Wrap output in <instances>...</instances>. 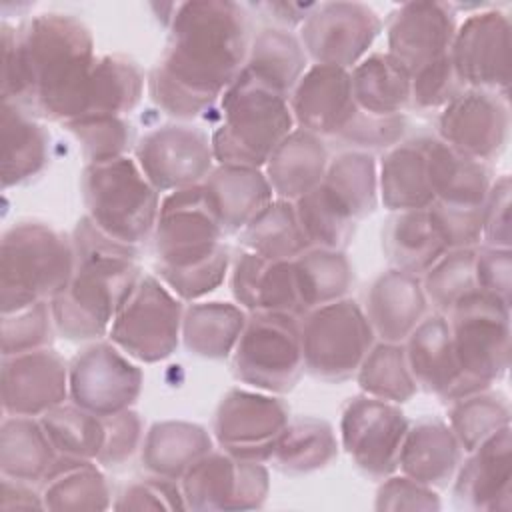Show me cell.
Wrapping results in <instances>:
<instances>
[{"instance_id":"1","label":"cell","mask_w":512,"mask_h":512,"mask_svg":"<svg viewBox=\"0 0 512 512\" xmlns=\"http://www.w3.org/2000/svg\"><path fill=\"white\" fill-rule=\"evenodd\" d=\"M252 36L246 10L228 0L174 6L168 42L148 78L150 98L166 114L190 120L208 110L246 66Z\"/></svg>"},{"instance_id":"2","label":"cell","mask_w":512,"mask_h":512,"mask_svg":"<svg viewBox=\"0 0 512 512\" xmlns=\"http://www.w3.org/2000/svg\"><path fill=\"white\" fill-rule=\"evenodd\" d=\"M96 60L90 28L72 14L44 12L20 28L2 22V100L68 124L86 110Z\"/></svg>"},{"instance_id":"3","label":"cell","mask_w":512,"mask_h":512,"mask_svg":"<svg viewBox=\"0 0 512 512\" xmlns=\"http://www.w3.org/2000/svg\"><path fill=\"white\" fill-rule=\"evenodd\" d=\"M152 236L158 278L180 300L196 302L224 282L230 250L202 184L168 192L160 200Z\"/></svg>"},{"instance_id":"4","label":"cell","mask_w":512,"mask_h":512,"mask_svg":"<svg viewBox=\"0 0 512 512\" xmlns=\"http://www.w3.org/2000/svg\"><path fill=\"white\" fill-rule=\"evenodd\" d=\"M220 124L210 136L218 164L264 168L294 130L288 96L242 70L220 96Z\"/></svg>"},{"instance_id":"5","label":"cell","mask_w":512,"mask_h":512,"mask_svg":"<svg viewBox=\"0 0 512 512\" xmlns=\"http://www.w3.org/2000/svg\"><path fill=\"white\" fill-rule=\"evenodd\" d=\"M74 266L72 238L36 220L10 226L0 246L2 314L50 302L72 278Z\"/></svg>"},{"instance_id":"6","label":"cell","mask_w":512,"mask_h":512,"mask_svg":"<svg viewBox=\"0 0 512 512\" xmlns=\"http://www.w3.org/2000/svg\"><path fill=\"white\" fill-rule=\"evenodd\" d=\"M74 258L72 278L50 300L54 328L74 342L102 338L134 292L140 268L134 256Z\"/></svg>"},{"instance_id":"7","label":"cell","mask_w":512,"mask_h":512,"mask_svg":"<svg viewBox=\"0 0 512 512\" xmlns=\"http://www.w3.org/2000/svg\"><path fill=\"white\" fill-rule=\"evenodd\" d=\"M86 216L110 238L138 246L156 226L160 192L130 156L86 164L80 176Z\"/></svg>"},{"instance_id":"8","label":"cell","mask_w":512,"mask_h":512,"mask_svg":"<svg viewBox=\"0 0 512 512\" xmlns=\"http://www.w3.org/2000/svg\"><path fill=\"white\" fill-rule=\"evenodd\" d=\"M232 372L236 380L260 392H290L304 372L300 318L284 312H248L232 352Z\"/></svg>"},{"instance_id":"9","label":"cell","mask_w":512,"mask_h":512,"mask_svg":"<svg viewBox=\"0 0 512 512\" xmlns=\"http://www.w3.org/2000/svg\"><path fill=\"white\" fill-rule=\"evenodd\" d=\"M374 338L364 310L350 298L312 308L300 318L304 370L324 382L348 380L358 372Z\"/></svg>"},{"instance_id":"10","label":"cell","mask_w":512,"mask_h":512,"mask_svg":"<svg viewBox=\"0 0 512 512\" xmlns=\"http://www.w3.org/2000/svg\"><path fill=\"white\" fill-rule=\"evenodd\" d=\"M182 300L156 276L142 274L108 338L132 360L154 364L172 356L182 338Z\"/></svg>"},{"instance_id":"11","label":"cell","mask_w":512,"mask_h":512,"mask_svg":"<svg viewBox=\"0 0 512 512\" xmlns=\"http://www.w3.org/2000/svg\"><path fill=\"white\" fill-rule=\"evenodd\" d=\"M448 324L462 374L480 388L500 380L510 364V308L482 294L464 296L450 312Z\"/></svg>"},{"instance_id":"12","label":"cell","mask_w":512,"mask_h":512,"mask_svg":"<svg viewBox=\"0 0 512 512\" xmlns=\"http://www.w3.org/2000/svg\"><path fill=\"white\" fill-rule=\"evenodd\" d=\"M288 422L290 410L274 394L232 388L216 408L212 432L220 450L230 456L268 462Z\"/></svg>"},{"instance_id":"13","label":"cell","mask_w":512,"mask_h":512,"mask_svg":"<svg viewBox=\"0 0 512 512\" xmlns=\"http://www.w3.org/2000/svg\"><path fill=\"white\" fill-rule=\"evenodd\" d=\"M408 420L398 404L360 394L342 408L340 442L356 468L374 480L398 470Z\"/></svg>"},{"instance_id":"14","label":"cell","mask_w":512,"mask_h":512,"mask_svg":"<svg viewBox=\"0 0 512 512\" xmlns=\"http://www.w3.org/2000/svg\"><path fill=\"white\" fill-rule=\"evenodd\" d=\"M382 30L380 16L362 2L316 4L300 24V44L314 64L350 70L368 56Z\"/></svg>"},{"instance_id":"15","label":"cell","mask_w":512,"mask_h":512,"mask_svg":"<svg viewBox=\"0 0 512 512\" xmlns=\"http://www.w3.org/2000/svg\"><path fill=\"white\" fill-rule=\"evenodd\" d=\"M180 488L192 510H250L264 504L270 480L264 462L210 450L180 478Z\"/></svg>"},{"instance_id":"16","label":"cell","mask_w":512,"mask_h":512,"mask_svg":"<svg viewBox=\"0 0 512 512\" xmlns=\"http://www.w3.org/2000/svg\"><path fill=\"white\" fill-rule=\"evenodd\" d=\"M134 160L158 192L202 184L216 162L208 134L188 124L150 130L138 140Z\"/></svg>"},{"instance_id":"17","label":"cell","mask_w":512,"mask_h":512,"mask_svg":"<svg viewBox=\"0 0 512 512\" xmlns=\"http://www.w3.org/2000/svg\"><path fill=\"white\" fill-rule=\"evenodd\" d=\"M70 400L96 416L128 410L142 390V370L112 342H98L68 366Z\"/></svg>"},{"instance_id":"18","label":"cell","mask_w":512,"mask_h":512,"mask_svg":"<svg viewBox=\"0 0 512 512\" xmlns=\"http://www.w3.org/2000/svg\"><path fill=\"white\" fill-rule=\"evenodd\" d=\"M510 34L508 16L496 8L474 12L456 28L450 60L466 88L508 96Z\"/></svg>"},{"instance_id":"19","label":"cell","mask_w":512,"mask_h":512,"mask_svg":"<svg viewBox=\"0 0 512 512\" xmlns=\"http://www.w3.org/2000/svg\"><path fill=\"white\" fill-rule=\"evenodd\" d=\"M510 134L508 96L466 88L440 110L438 136L454 150L488 162L502 154Z\"/></svg>"},{"instance_id":"20","label":"cell","mask_w":512,"mask_h":512,"mask_svg":"<svg viewBox=\"0 0 512 512\" xmlns=\"http://www.w3.org/2000/svg\"><path fill=\"white\" fill-rule=\"evenodd\" d=\"M456 12L444 2H406L386 20L388 54L410 74L450 54L456 34Z\"/></svg>"},{"instance_id":"21","label":"cell","mask_w":512,"mask_h":512,"mask_svg":"<svg viewBox=\"0 0 512 512\" xmlns=\"http://www.w3.org/2000/svg\"><path fill=\"white\" fill-rule=\"evenodd\" d=\"M70 396L68 366L52 348L2 356V408L6 416H42Z\"/></svg>"},{"instance_id":"22","label":"cell","mask_w":512,"mask_h":512,"mask_svg":"<svg viewBox=\"0 0 512 512\" xmlns=\"http://www.w3.org/2000/svg\"><path fill=\"white\" fill-rule=\"evenodd\" d=\"M454 474V500L466 510L510 512L512 508V442L510 426L486 438Z\"/></svg>"},{"instance_id":"23","label":"cell","mask_w":512,"mask_h":512,"mask_svg":"<svg viewBox=\"0 0 512 512\" xmlns=\"http://www.w3.org/2000/svg\"><path fill=\"white\" fill-rule=\"evenodd\" d=\"M404 342L406 362L418 388L436 394L444 402L486 390L462 374L454 354L450 324L444 314L426 316Z\"/></svg>"},{"instance_id":"24","label":"cell","mask_w":512,"mask_h":512,"mask_svg":"<svg viewBox=\"0 0 512 512\" xmlns=\"http://www.w3.org/2000/svg\"><path fill=\"white\" fill-rule=\"evenodd\" d=\"M294 124L316 136H338L356 114L350 70L312 64L288 96Z\"/></svg>"},{"instance_id":"25","label":"cell","mask_w":512,"mask_h":512,"mask_svg":"<svg viewBox=\"0 0 512 512\" xmlns=\"http://www.w3.org/2000/svg\"><path fill=\"white\" fill-rule=\"evenodd\" d=\"M230 286L236 304L246 312L306 314L296 286L292 260H270L242 250L232 262Z\"/></svg>"},{"instance_id":"26","label":"cell","mask_w":512,"mask_h":512,"mask_svg":"<svg viewBox=\"0 0 512 512\" xmlns=\"http://www.w3.org/2000/svg\"><path fill=\"white\" fill-rule=\"evenodd\" d=\"M428 298L422 278L392 268L382 272L366 294L364 314L382 342L402 344L426 318Z\"/></svg>"},{"instance_id":"27","label":"cell","mask_w":512,"mask_h":512,"mask_svg":"<svg viewBox=\"0 0 512 512\" xmlns=\"http://www.w3.org/2000/svg\"><path fill=\"white\" fill-rule=\"evenodd\" d=\"M206 202L224 234H240L274 200L262 168L216 164L202 182Z\"/></svg>"},{"instance_id":"28","label":"cell","mask_w":512,"mask_h":512,"mask_svg":"<svg viewBox=\"0 0 512 512\" xmlns=\"http://www.w3.org/2000/svg\"><path fill=\"white\" fill-rule=\"evenodd\" d=\"M460 460L462 448L448 422L422 418L414 426H408L398 456V468L404 476L430 488H446Z\"/></svg>"},{"instance_id":"29","label":"cell","mask_w":512,"mask_h":512,"mask_svg":"<svg viewBox=\"0 0 512 512\" xmlns=\"http://www.w3.org/2000/svg\"><path fill=\"white\" fill-rule=\"evenodd\" d=\"M328 162L320 136L294 128L268 158L264 174L276 198L296 202L322 182Z\"/></svg>"},{"instance_id":"30","label":"cell","mask_w":512,"mask_h":512,"mask_svg":"<svg viewBox=\"0 0 512 512\" xmlns=\"http://www.w3.org/2000/svg\"><path fill=\"white\" fill-rule=\"evenodd\" d=\"M378 198L392 212L424 210L436 200L428 174L426 138L388 148L380 160Z\"/></svg>"},{"instance_id":"31","label":"cell","mask_w":512,"mask_h":512,"mask_svg":"<svg viewBox=\"0 0 512 512\" xmlns=\"http://www.w3.org/2000/svg\"><path fill=\"white\" fill-rule=\"evenodd\" d=\"M426 154L430 186L438 202L456 206L484 204L494 182L486 162L454 150L440 138H426Z\"/></svg>"},{"instance_id":"32","label":"cell","mask_w":512,"mask_h":512,"mask_svg":"<svg viewBox=\"0 0 512 512\" xmlns=\"http://www.w3.org/2000/svg\"><path fill=\"white\" fill-rule=\"evenodd\" d=\"M50 136L36 116L2 100V186L28 182L48 164Z\"/></svg>"},{"instance_id":"33","label":"cell","mask_w":512,"mask_h":512,"mask_svg":"<svg viewBox=\"0 0 512 512\" xmlns=\"http://www.w3.org/2000/svg\"><path fill=\"white\" fill-rule=\"evenodd\" d=\"M246 310L232 302H192L184 308L182 342L194 356L224 360L232 356L246 326Z\"/></svg>"},{"instance_id":"34","label":"cell","mask_w":512,"mask_h":512,"mask_svg":"<svg viewBox=\"0 0 512 512\" xmlns=\"http://www.w3.org/2000/svg\"><path fill=\"white\" fill-rule=\"evenodd\" d=\"M352 96L360 110L392 116L410 106L412 78L388 52H372L350 70Z\"/></svg>"},{"instance_id":"35","label":"cell","mask_w":512,"mask_h":512,"mask_svg":"<svg viewBox=\"0 0 512 512\" xmlns=\"http://www.w3.org/2000/svg\"><path fill=\"white\" fill-rule=\"evenodd\" d=\"M210 450L212 438L202 426L184 420H164L152 424L146 432L142 462L154 476L180 480Z\"/></svg>"},{"instance_id":"36","label":"cell","mask_w":512,"mask_h":512,"mask_svg":"<svg viewBox=\"0 0 512 512\" xmlns=\"http://www.w3.org/2000/svg\"><path fill=\"white\" fill-rule=\"evenodd\" d=\"M382 248L394 268L420 278L448 252L430 222L428 208L394 212L384 226Z\"/></svg>"},{"instance_id":"37","label":"cell","mask_w":512,"mask_h":512,"mask_svg":"<svg viewBox=\"0 0 512 512\" xmlns=\"http://www.w3.org/2000/svg\"><path fill=\"white\" fill-rule=\"evenodd\" d=\"M58 458L40 418L6 416L0 430L2 476L20 482H38Z\"/></svg>"},{"instance_id":"38","label":"cell","mask_w":512,"mask_h":512,"mask_svg":"<svg viewBox=\"0 0 512 512\" xmlns=\"http://www.w3.org/2000/svg\"><path fill=\"white\" fill-rule=\"evenodd\" d=\"M326 196L356 224L378 206V170L372 154L348 150L328 162L320 182Z\"/></svg>"},{"instance_id":"39","label":"cell","mask_w":512,"mask_h":512,"mask_svg":"<svg viewBox=\"0 0 512 512\" xmlns=\"http://www.w3.org/2000/svg\"><path fill=\"white\" fill-rule=\"evenodd\" d=\"M42 482L44 508L104 510L110 506L106 476L94 464V460L58 456Z\"/></svg>"},{"instance_id":"40","label":"cell","mask_w":512,"mask_h":512,"mask_svg":"<svg viewBox=\"0 0 512 512\" xmlns=\"http://www.w3.org/2000/svg\"><path fill=\"white\" fill-rule=\"evenodd\" d=\"M244 70L276 92L290 96L308 70V56L300 38L286 28H264L252 38Z\"/></svg>"},{"instance_id":"41","label":"cell","mask_w":512,"mask_h":512,"mask_svg":"<svg viewBox=\"0 0 512 512\" xmlns=\"http://www.w3.org/2000/svg\"><path fill=\"white\" fill-rule=\"evenodd\" d=\"M338 456V442L326 420L302 416L290 418L278 438L270 464L284 474H308L328 466Z\"/></svg>"},{"instance_id":"42","label":"cell","mask_w":512,"mask_h":512,"mask_svg":"<svg viewBox=\"0 0 512 512\" xmlns=\"http://www.w3.org/2000/svg\"><path fill=\"white\" fill-rule=\"evenodd\" d=\"M142 92L144 74L134 60L120 54L100 56L90 76L82 116H124L140 102Z\"/></svg>"},{"instance_id":"43","label":"cell","mask_w":512,"mask_h":512,"mask_svg":"<svg viewBox=\"0 0 512 512\" xmlns=\"http://www.w3.org/2000/svg\"><path fill=\"white\" fill-rule=\"evenodd\" d=\"M244 250L270 260H294L310 248L296 218L294 202L274 198L240 232Z\"/></svg>"},{"instance_id":"44","label":"cell","mask_w":512,"mask_h":512,"mask_svg":"<svg viewBox=\"0 0 512 512\" xmlns=\"http://www.w3.org/2000/svg\"><path fill=\"white\" fill-rule=\"evenodd\" d=\"M292 266L306 312L344 298L352 286V266L340 250L308 248L292 260Z\"/></svg>"},{"instance_id":"45","label":"cell","mask_w":512,"mask_h":512,"mask_svg":"<svg viewBox=\"0 0 512 512\" xmlns=\"http://www.w3.org/2000/svg\"><path fill=\"white\" fill-rule=\"evenodd\" d=\"M448 426L462 452H472L500 428L510 426V404L504 394L490 388L450 402Z\"/></svg>"},{"instance_id":"46","label":"cell","mask_w":512,"mask_h":512,"mask_svg":"<svg viewBox=\"0 0 512 512\" xmlns=\"http://www.w3.org/2000/svg\"><path fill=\"white\" fill-rule=\"evenodd\" d=\"M356 380L364 394L394 404L410 400L418 390L406 362L404 344L394 342L374 344L362 360Z\"/></svg>"},{"instance_id":"47","label":"cell","mask_w":512,"mask_h":512,"mask_svg":"<svg viewBox=\"0 0 512 512\" xmlns=\"http://www.w3.org/2000/svg\"><path fill=\"white\" fill-rule=\"evenodd\" d=\"M58 456L98 460L104 444V420L78 404H60L40 416Z\"/></svg>"},{"instance_id":"48","label":"cell","mask_w":512,"mask_h":512,"mask_svg":"<svg viewBox=\"0 0 512 512\" xmlns=\"http://www.w3.org/2000/svg\"><path fill=\"white\" fill-rule=\"evenodd\" d=\"M296 218L310 248L340 250L350 244L356 222L350 220L320 188V184L294 202Z\"/></svg>"},{"instance_id":"49","label":"cell","mask_w":512,"mask_h":512,"mask_svg":"<svg viewBox=\"0 0 512 512\" xmlns=\"http://www.w3.org/2000/svg\"><path fill=\"white\" fill-rule=\"evenodd\" d=\"M474 260L476 248L448 250L422 276L424 294L440 314H448L464 296L478 290Z\"/></svg>"},{"instance_id":"50","label":"cell","mask_w":512,"mask_h":512,"mask_svg":"<svg viewBox=\"0 0 512 512\" xmlns=\"http://www.w3.org/2000/svg\"><path fill=\"white\" fill-rule=\"evenodd\" d=\"M64 128L78 140L86 164L126 156L134 140L132 124L124 116H82Z\"/></svg>"},{"instance_id":"51","label":"cell","mask_w":512,"mask_h":512,"mask_svg":"<svg viewBox=\"0 0 512 512\" xmlns=\"http://www.w3.org/2000/svg\"><path fill=\"white\" fill-rule=\"evenodd\" d=\"M50 302H36L10 314H2V356H14L46 348L52 340Z\"/></svg>"},{"instance_id":"52","label":"cell","mask_w":512,"mask_h":512,"mask_svg":"<svg viewBox=\"0 0 512 512\" xmlns=\"http://www.w3.org/2000/svg\"><path fill=\"white\" fill-rule=\"evenodd\" d=\"M464 90L466 86L458 78L448 54L412 74L410 104L420 110H442Z\"/></svg>"},{"instance_id":"53","label":"cell","mask_w":512,"mask_h":512,"mask_svg":"<svg viewBox=\"0 0 512 512\" xmlns=\"http://www.w3.org/2000/svg\"><path fill=\"white\" fill-rule=\"evenodd\" d=\"M430 222L448 250L476 248L482 240V206H456L432 202Z\"/></svg>"},{"instance_id":"54","label":"cell","mask_w":512,"mask_h":512,"mask_svg":"<svg viewBox=\"0 0 512 512\" xmlns=\"http://www.w3.org/2000/svg\"><path fill=\"white\" fill-rule=\"evenodd\" d=\"M406 132V118L404 114L392 116H378L364 110H356L350 122L342 128L336 136L360 150L368 148H392Z\"/></svg>"},{"instance_id":"55","label":"cell","mask_w":512,"mask_h":512,"mask_svg":"<svg viewBox=\"0 0 512 512\" xmlns=\"http://www.w3.org/2000/svg\"><path fill=\"white\" fill-rule=\"evenodd\" d=\"M116 510H184L186 500L180 484L170 478L154 476L132 482L114 504Z\"/></svg>"},{"instance_id":"56","label":"cell","mask_w":512,"mask_h":512,"mask_svg":"<svg viewBox=\"0 0 512 512\" xmlns=\"http://www.w3.org/2000/svg\"><path fill=\"white\" fill-rule=\"evenodd\" d=\"M474 274H476V288L482 294L510 308V292H512V250L510 248H494V246L476 248Z\"/></svg>"},{"instance_id":"57","label":"cell","mask_w":512,"mask_h":512,"mask_svg":"<svg viewBox=\"0 0 512 512\" xmlns=\"http://www.w3.org/2000/svg\"><path fill=\"white\" fill-rule=\"evenodd\" d=\"M104 444L98 462L104 466H118L128 460L142 440V422L134 410H122L104 416Z\"/></svg>"},{"instance_id":"58","label":"cell","mask_w":512,"mask_h":512,"mask_svg":"<svg viewBox=\"0 0 512 512\" xmlns=\"http://www.w3.org/2000/svg\"><path fill=\"white\" fill-rule=\"evenodd\" d=\"M376 510H438V494L408 476H386L376 492Z\"/></svg>"},{"instance_id":"59","label":"cell","mask_w":512,"mask_h":512,"mask_svg":"<svg viewBox=\"0 0 512 512\" xmlns=\"http://www.w3.org/2000/svg\"><path fill=\"white\" fill-rule=\"evenodd\" d=\"M482 240L484 246L510 248V176L494 178L482 204Z\"/></svg>"},{"instance_id":"60","label":"cell","mask_w":512,"mask_h":512,"mask_svg":"<svg viewBox=\"0 0 512 512\" xmlns=\"http://www.w3.org/2000/svg\"><path fill=\"white\" fill-rule=\"evenodd\" d=\"M28 482H20L14 478L2 476V510L14 508H44L42 496L26 486Z\"/></svg>"},{"instance_id":"61","label":"cell","mask_w":512,"mask_h":512,"mask_svg":"<svg viewBox=\"0 0 512 512\" xmlns=\"http://www.w3.org/2000/svg\"><path fill=\"white\" fill-rule=\"evenodd\" d=\"M316 4H294V2H272L266 4V8L274 14V18L284 26H296L306 20L310 10Z\"/></svg>"}]
</instances>
